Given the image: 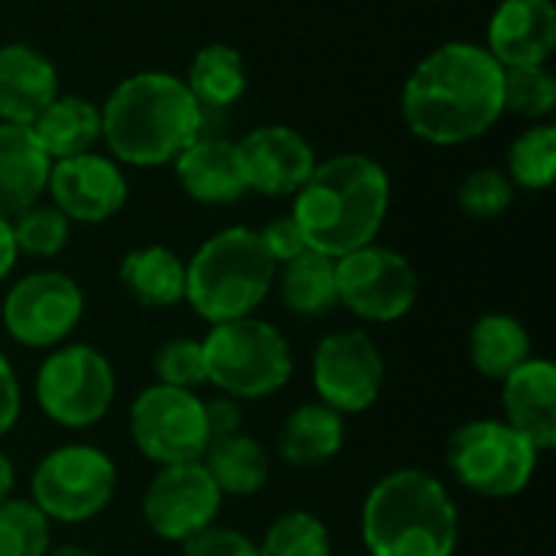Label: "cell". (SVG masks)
<instances>
[{
    "mask_svg": "<svg viewBox=\"0 0 556 556\" xmlns=\"http://www.w3.org/2000/svg\"><path fill=\"white\" fill-rule=\"evenodd\" d=\"M208 384L235 401H261L293 378V349L287 336L257 316L215 323L202 339Z\"/></svg>",
    "mask_w": 556,
    "mask_h": 556,
    "instance_id": "cell-6",
    "label": "cell"
},
{
    "mask_svg": "<svg viewBox=\"0 0 556 556\" xmlns=\"http://www.w3.org/2000/svg\"><path fill=\"white\" fill-rule=\"evenodd\" d=\"M52 160L23 124L0 121V218H13L36 205L46 192Z\"/></svg>",
    "mask_w": 556,
    "mask_h": 556,
    "instance_id": "cell-21",
    "label": "cell"
},
{
    "mask_svg": "<svg viewBox=\"0 0 556 556\" xmlns=\"http://www.w3.org/2000/svg\"><path fill=\"white\" fill-rule=\"evenodd\" d=\"M225 495L212 482L202 463L156 466L153 479L143 489L140 515L153 538L166 544H186L199 531L218 525Z\"/></svg>",
    "mask_w": 556,
    "mask_h": 556,
    "instance_id": "cell-14",
    "label": "cell"
},
{
    "mask_svg": "<svg viewBox=\"0 0 556 556\" xmlns=\"http://www.w3.org/2000/svg\"><path fill=\"white\" fill-rule=\"evenodd\" d=\"M153 375H156V384H169V388H182V391H195V388L208 384L202 339L163 342L153 355Z\"/></svg>",
    "mask_w": 556,
    "mask_h": 556,
    "instance_id": "cell-34",
    "label": "cell"
},
{
    "mask_svg": "<svg viewBox=\"0 0 556 556\" xmlns=\"http://www.w3.org/2000/svg\"><path fill=\"white\" fill-rule=\"evenodd\" d=\"M277 293L287 313L303 319L329 316L339 306V287H336V257H326L319 251H303L300 257L280 264Z\"/></svg>",
    "mask_w": 556,
    "mask_h": 556,
    "instance_id": "cell-26",
    "label": "cell"
},
{
    "mask_svg": "<svg viewBox=\"0 0 556 556\" xmlns=\"http://www.w3.org/2000/svg\"><path fill=\"white\" fill-rule=\"evenodd\" d=\"M46 192L68 222L101 225L124 208L127 179L111 156L78 153L49 166Z\"/></svg>",
    "mask_w": 556,
    "mask_h": 556,
    "instance_id": "cell-15",
    "label": "cell"
},
{
    "mask_svg": "<svg viewBox=\"0 0 556 556\" xmlns=\"http://www.w3.org/2000/svg\"><path fill=\"white\" fill-rule=\"evenodd\" d=\"M238 153H241L248 192H261L270 199L296 195L300 186L316 169V153L309 140L283 124L254 127L238 143Z\"/></svg>",
    "mask_w": 556,
    "mask_h": 556,
    "instance_id": "cell-16",
    "label": "cell"
},
{
    "mask_svg": "<svg viewBox=\"0 0 556 556\" xmlns=\"http://www.w3.org/2000/svg\"><path fill=\"white\" fill-rule=\"evenodd\" d=\"M202 407H205V427H208V437H212V440L241 433V424H244V407H241V401H235V397H228V394H215V397L202 401Z\"/></svg>",
    "mask_w": 556,
    "mask_h": 556,
    "instance_id": "cell-38",
    "label": "cell"
},
{
    "mask_svg": "<svg viewBox=\"0 0 556 556\" xmlns=\"http://www.w3.org/2000/svg\"><path fill=\"white\" fill-rule=\"evenodd\" d=\"M13 485H16V469H13L10 456L0 450V505L13 495Z\"/></svg>",
    "mask_w": 556,
    "mask_h": 556,
    "instance_id": "cell-41",
    "label": "cell"
},
{
    "mask_svg": "<svg viewBox=\"0 0 556 556\" xmlns=\"http://www.w3.org/2000/svg\"><path fill=\"white\" fill-rule=\"evenodd\" d=\"M117 492L114 459L91 443L49 450L29 476V502L55 525H85L98 518Z\"/></svg>",
    "mask_w": 556,
    "mask_h": 556,
    "instance_id": "cell-9",
    "label": "cell"
},
{
    "mask_svg": "<svg viewBox=\"0 0 556 556\" xmlns=\"http://www.w3.org/2000/svg\"><path fill=\"white\" fill-rule=\"evenodd\" d=\"M127 430L134 446L153 466L199 463L212 443L202 397L169 384H150L134 397L127 410Z\"/></svg>",
    "mask_w": 556,
    "mask_h": 556,
    "instance_id": "cell-10",
    "label": "cell"
},
{
    "mask_svg": "<svg viewBox=\"0 0 556 556\" xmlns=\"http://www.w3.org/2000/svg\"><path fill=\"white\" fill-rule=\"evenodd\" d=\"M309 381L316 401L342 417L365 414L378 404L384 388V355L365 329L326 332L309 358Z\"/></svg>",
    "mask_w": 556,
    "mask_h": 556,
    "instance_id": "cell-13",
    "label": "cell"
},
{
    "mask_svg": "<svg viewBox=\"0 0 556 556\" xmlns=\"http://www.w3.org/2000/svg\"><path fill=\"white\" fill-rule=\"evenodd\" d=\"M538 463L541 450L495 417L456 427L446 443V466L453 479L479 498L521 495L534 482Z\"/></svg>",
    "mask_w": 556,
    "mask_h": 556,
    "instance_id": "cell-7",
    "label": "cell"
},
{
    "mask_svg": "<svg viewBox=\"0 0 556 556\" xmlns=\"http://www.w3.org/2000/svg\"><path fill=\"white\" fill-rule=\"evenodd\" d=\"M345 446V417L323 401L300 404L287 414L277 453L290 466H323Z\"/></svg>",
    "mask_w": 556,
    "mask_h": 556,
    "instance_id": "cell-22",
    "label": "cell"
},
{
    "mask_svg": "<svg viewBox=\"0 0 556 556\" xmlns=\"http://www.w3.org/2000/svg\"><path fill=\"white\" fill-rule=\"evenodd\" d=\"M46 556H98L91 554L88 547H81V544H62V547H49V554Z\"/></svg>",
    "mask_w": 556,
    "mask_h": 556,
    "instance_id": "cell-42",
    "label": "cell"
},
{
    "mask_svg": "<svg viewBox=\"0 0 556 556\" xmlns=\"http://www.w3.org/2000/svg\"><path fill=\"white\" fill-rule=\"evenodd\" d=\"M85 316V293L62 270H33L20 277L0 306L7 336L23 349H59Z\"/></svg>",
    "mask_w": 556,
    "mask_h": 556,
    "instance_id": "cell-12",
    "label": "cell"
},
{
    "mask_svg": "<svg viewBox=\"0 0 556 556\" xmlns=\"http://www.w3.org/2000/svg\"><path fill=\"white\" fill-rule=\"evenodd\" d=\"M277 264L267 257L254 228L231 225L199 244L186 264V303L205 323L254 316L270 296Z\"/></svg>",
    "mask_w": 556,
    "mask_h": 556,
    "instance_id": "cell-5",
    "label": "cell"
},
{
    "mask_svg": "<svg viewBox=\"0 0 556 556\" xmlns=\"http://www.w3.org/2000/svg\"><path fill=\"white\" fill-rule=\"evenodd\" d=\"M505 424L528 437L541 453L556 446V365L551 358H528L502 381Z\"/></svg>",
    "mask_w": 556,
    "mask_h": 556,
    "instance_id": "cell-18",
    "label": "cell"
},
{
    "mask_svg": "<svg viewBox=\"0 0 556 556\" xmlns=\"http://www.w3.org/2000/svg\"><path fill=\"white\" fill-rule=\"evenodd\" d=\"M52 547V521L29 498L0 505V556H46Z\"/></svg>",
    "mask_w": 556,
    "mask_h": 556,
    "instance_id": "cell-31",
    "label": "cell"
},
{
    "mask_svg": "<svg viewBox=\"0 0 556 556\" xmlns=\"http://www.w3.org/2000/svg\"><path fill=\"white\" fill-rule=\"evenodd\" d=\"M23 414V394H20V378L10 365V358L0 352V437H7Z\"/></svg>",
    "mask_w": 556,
    "mask_h": 556,
    "instance_id": "cell-39",
    "label": "cell"
},
{
    "mask_svg": "<svg viewBox=\"0 0 556 556\" xmlns=\"http://www.w3.org/2000/svg\"><path fill=\"white\" fill-rule=\"evenodd\" d=\"M117 277L127 296L143 309H169L186 300V264L163 244L127 251Z\"/></svg>",
    "mask_w": 556,
    "mask_h": 556,
    "instance_id": "cell-23",
    "label": "cell"
},
{
    "mask_svg": "<svg viewBox=\"0 0 556 556\" xmlns=\"http://www.w3.org/2000/svg\"><path fill=\"white\" fill-rule=\"evenodd\" d=\"M339 306L365 323H397L417 303V270L414 264L384 244H365L336 257Z\"/></svg>",
    "mask_w": 556,
    "mask_h": 556,
    "instance_id": "cell-11",
    "label": "cell"
},
{
    "mask_svg": "<svg viewBox=\"0 0 556 556\" xmlns=\"http://www.w3.org/2000/svg\"><path fill=\"white\" fill-rule=\"evenodd\" d=\"M511 186L541 192L551 189L556 179V127L541 121L521 130L508 150V173Z\"/></svg>",
    "mask_w": 556,
    "mask_h": 556,
    "instance_id": "cell-29",
    "label": "cell"
},
{
    "mask_svg": "<svg viewBox=\"0 0 556 556\" xmlns=\"http://www.w3.org/2000/svg\"><path fill=\"white\" fill-rule=\"evenodd\" d=\"M485 49L502 68L544 65L556 49L554 0H502L489 20Z\"/></svg>",
    "mask_w": 556,
    "mask_h": 556,
    "instance_id": "cell-17",
    "label": "cell"
},
{
    "mask_svg": "<svg viewBox=\"0 0 556 556\" xmlns=\"http://www.w3.org/2000/svg\"><path fill=\"white\" fill-rule=\"evenodd\" d=\"M358 528L368 556H453L459 547L450 489L417 466L394 469L368 489Z\"/></svg>",
    "mask_w": 556,
    "mask_h": 556,
    "instance_id": "cell-4",
    "label": "cell"
},
{
    "mask_svg": "<svg viewBox=\"0 0 556 556\" xmlns=\"http://www.w3.org/2000/svg\"><path fill=\"white\" fill-rule=\"evenodd\" d=\"M10 225H13L16 251L26 257H39V261L62 254L72 235V222L55 205H39V202L13 215Z\"/></svg>",
    "mask_w": 556,
    "mask_h": 556,
    "instance_id": "cell-32",
    "label": "cell"
},
{
    "mask_svg": "<svg viewBox=\"0 0 556 556\" xmlns=\"http://www.w3.org/2000/svg\"><path fill=\"white\" fill-rule=\"evenodd\" d=\"M29 130L52 163L91 153V147L101 140V108L78 94H55L49 108L29 124Z\"/></svg>",
    "mask_w": 556,
    "mask_h": 556,
    "instance_id": "cell-24",
    "label": "cell"
},
{
    "mask_svg": "<svg viewBox=\"0 0 556 556\" xmlns=\"http://www.w3.org/2000/svg\"><path fill=\"white\" fill-rule=\"evenodd\" d=\"M182 81L202 108H231L248 88L244 59L238 49L225 42H212L195 52L189 75Z\"/></svg>",
    "mask_w": 556,
    "mask_h": 556,
    "instance_id": "cell-28",
    "label": "cell"
},
{
    "mask_svg": "<svg viewBox=\"0 0 556 556\" xmlns=\"http://www.w3.org/2000/svg\"><path fill=\"white\" fill-rule=\"evenodd\" d=\"M505 68L479 42H446L407 75L401 114L414 137L456 147L489 134L505 114Z\"/></svg>",
    "mask_w": 556,
    "mask_h": 556,
    "instance_id": "cell-1",
    "label": "cell"
},
{
    "mask_svg": "<svg viewBox=\"0 0 556 556\" xmlns=\"http://www.w3.org/2000/svg\"><path fill=\"white\" fill-rule=\"evenodd\" d=\"M173 166L182 192L202 205H228L248 192L238 143L225 137H195Z\"/></svg>",
    "mask_w": 556,
    "mask_h": 556,
    "instance_id": "cell-19",
    "label": "cell"
},
{
    "mask_svg": "<svg viewBox=\"0 0 556 556\" xmlns=\"http://www.w3.org/2000/svg\"><path fill=\"white\" fill-rule=\"evenodd\" d=\"M59 94L55 65L26 42L0 46V121L29 127Z\"/></svg>",
    "mask_w": 556,
    "mask_h": 556,
    "instance_id": "cell-20",
    "label": "cell"
},
{
    "mask_svg": "<svg viewBox=\"0 0 556 556\" xmlns=\"http://www.w3.org/2000/svg\"><path fill=\"white\" fill-rule=\"evenodd\" d=\"M433 3H440V0H433Z\"/></svg>",
    "mask_w": 556,
    "mask_h": 556,
    "instance_id": "cell-43",
    "label": "cell"
},
{
    "mask_svg": "<svg viewBox=\"0 0 556 556\" xmlns=\"http://www.w3.org/2000/svg\"><path fill=\"white\" fill-rule=\"evenodd\" d=\"M391 208L388 169L365 153H339L309 173L293 202V218L309 244L326 257H342L371 244Z\"/></svg>",
    "mask_w": 556,
    "mask_h": 556,
    "instance_id": "cell-2",
    "label": "cell"
},
{
    "mask_svg": "<svg viewBox=\"0 0 556 556\" xmlns=\"http://www.w3.org/2000/svg\"><path fill=\"white\" fill-rule=\"evenodd\" d=\"M179 547H182L179 556H261L251 538H244L241 531L225 528V525H212Z\"/></svg>",
    "mask_w": 556,
    "mask_h": 556,
    "instance_id": "cell-36",
    "label": "cell"
},
{
    "mask_svg": "<svg viewBox=\"0 0 556 556\" xmlns=\"http://www.w3.org/2000/svg\"><path fill=\"white\" fill-rule=\"evenodd\" d=\"M502 101H505V111L518 117L544 121L556 108V78L547 72V65L505 68Z\"/></svg>",
    "mask_w": 556,
    "mask_h": 556,
    "instance_id": "cell-33",
    "label": "cell"
},
{
    "mask_svg": "<svg viewBox=\"0 0 556 556\" xmlns=\"http://www.w3.org/2000/svg\"><path fill=\"white\" fill-rule=\"evenodd\" d=\"M531 358V336L521 319L508 313H485L469 329V362L479 375L505 381Z\"/></svg>",
    "mask_w": 556,
    "mask_h": 556,
    "instance_id": "cell-27",
    "label": "cell"
},
{
    "mask_svg": "<svg viewBox=\"0 0 556 556\" xmlns=\"http://www.w3.org/2000/svg\"><path fill=\"white\" fill-rule=\"evenodd\" d=\"M222 495L251 498L270 482V456L261 440L241 433L212 440L199 459Z\"/></svg>",
    "mask_w": 556,
    "mask_h": 556,
    "instance_id": "cell-25",
    "label": "cell"
},
{
    "mask_svg": "<svg viewBox=\"0 0 556 556\" xmlns=\"http://www.w3.org/2000/svg\"><path fill=\"white\" fill-rule=\"evenodd\" d=\"M117 375L111 358L85 342L49 349L36 371V404L55 427L88 430L101 424L114 404Z\"/></svg>",
    "mask_w": 556,
    "mask_h": 556,
    "instance_id": "cell-8",
    "label": "cell"
},
{
    "mask_svg": "<svg viewBox=\"0 0 556 556\" xmlns=\"http://www.w3.org/2000/svg\"><path fill=\"white\" fill-rule=\"evenodd\" d=\"M205 108L169 72L127 75L101 108V140L114 163L166 166L202 137Z\"/></svg>",
    "mask_w": 556,
    "mask_h": 556,
    "instance_id": "cell-3",
    "label": "cell"
},
{
    "mask_svg": "<svg viewBox=\"0 0 556 556\" xmlns=\"http://www.w3.org/2000/svg\"><path fill=\"white\" fill-rule=\"evenodd\" d=\"M456 199L469 218H498L502 212H508L515 199V186L502 169H472L459 182Z\"/></svg>",
    "mask_w": 556,
    "mask_h": 556,
    "instance_id": "cell-35",
    "label": "cell"
},
{
    "mask_svg": "<svg viewBox=\"0 0 556 556\" xmlns=\"http://www.w3.org/2000/svg\"><path fill=\"white\" fill-rule=\"evenodd\" d=\"M261 556H332V538L319 515L313 511H287L267 525L257 541Z\"/></svg>",
    "mask_w": 556,
    "mask_h": 556,
    "instance_id": "cell-30",
    "label": "cell"
},
{
    "mask_svg": "<svg viewBox=\"0 0 556 556\" xmlns=\"http://www.w3.org/2000/svg\"><path fill=\"white\" fill-rule=\"evenodd\" d=\"M16 261H20V251H16L13 225H10V218H0V283L10 277Z\"/></svg>",
    "mask_w": 556,
    "mask_h": 556,
    "instance_id": "cell-40",
    "label": "cell"
},
{
    "mask_svg": "<svg viewBox=\"0 0 556 556\" xmlns=\"http://www.w3.org/2000/svg\"><path fill=\"white\" fill-rule=\"evenodd\" d=\"M257 238H261L267 257H270L277 267L287 264V261H293V257H300L303 251H309V244H306V238H303V231H300V225H296L293 215H277V218H270V222L257 231Z\"/></svg>",
    "mask_w": 556,
    "mask_h": 556,
    "instance_id": "cell-37",
    "label": "cell"
}]
</instances>
